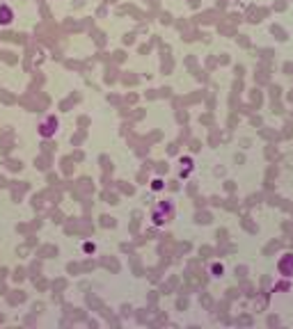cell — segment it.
I'll use <instances>...</instances> for the list:
<instances>
[{
	"mask_svg": "<svg viewBox=\"0 0 293 329\" xmlns=\"http://www.w3.org/2000/svg\"><path fill=\"white\" fill-rule=\"evenodd\" d=\"M58 128H60V121H58V117L50 114V117H46L42 124H39V135L42 137H53L55 133H58Z\"/></svg>",
	"mask_w": 293,
	"mask_h": 329,
	"instance_id": "obj_3",
	"label": "cell"
},
{
	"mask_svg": "<svg viewBox=\"0 0 293 329\" xmlns=\"http://www.w3.org/2000/svg\"><path fill=\"white\" fill-rule=\"evenodd\" d=\"M277 275L282 279H293V252H286L277 259Z\"/></svg>",
	"mask_w": 293,
	"mask_h": 329,
	"instance_id": "obj_2",
	"label": "cell"
},
{
	"mask_svg": "<svg viewBox=\"0 0 293 329\" xmlns=\"http://www.w3.org/2000/svg\"><path fill=\"white\" fill-rule=\"evenodd\" d=\"M174 215H176V206H174V201L165 199V201H158V204L152 208L149 220H152L154 227H168L170 222L174 220Z\"/></svg>",
	"mask_w": 293,
	"mask_h": 329,
	"instance_id": "obj_1",
	"label": "cell"
},
{
	"mask_svg": "<svg viewBox=\"0 0 293 329\" xmlns=\"http://www.w3.org/2000/svg\"><path fill=\"white\" fill-rule=\"evenodd\" d=\"M208 270H211L213 277H222V275H224V265L216 261V263H211V268H208Z\"/></svg>",
	"mask_w": 293,
	"mask_h": 329,
	"instance_id": "obj_5",
	"label": "cell"
},
{
	"mask_svg": "<svg viewBox=\"0 0 293 329\" xmlns=\"http://www.w3.org/2000/svg\"><path fill=\"white\" fill-rule=\"evenodd\" d=\"M82 249H85V252H96V245H94V243H85V247H82Z\"/></svg>",
	"mask_w": 293,
	"mask_h": 329,
	"instance_id": "obj_7",
	"label": "cell"
},
{
	"mask_svg": "<svg viewBox=\"0 0 293 329\" xmlns=\"http://www.w3.org/2000/svg\"><path fill=\"white\" fill-rule=\"evenodd\" d=\"M12 21H14V11H12V7L0 5V25H10Z\"/></svg>",
	"mask_w": 293,
	"mask_h": 329,
	"instance_id": "obj_4",
	"label": "cell"
},
{
	"mask_svg": "<svg viewBox=\"0 0 293 329\" xmlns=\"http://www.w3.org/2000/svg\"><path fill=\"white\" fill-rule=\"evenodd\" d=\"M160 188H163V181H160V178H154V181H152V190H156V192H158Z\"/></svg>",
	"mask_w": 293,
	"mask_h": 329,
	"instance_id": "obj_6",
	"label": "cell"
}]
</instances>
